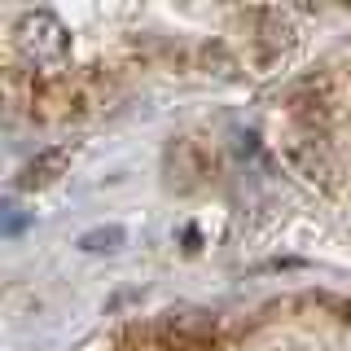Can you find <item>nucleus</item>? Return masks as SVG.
<instances>
[{"instance_id":"f03ea898","label":"nucleus","mask_w":351,"mask_h":351,"mask_svg":"<svg viewBox=\"0 0 351 351\" xmlns=\"http://www.w3.org/2000/svg\"><path fill=\"white\" fill-rule=\"evenodd\" d=\"M162 171L176 189H197L215 176V149L197 136H176L162 154Z\"/></svg>"},{"instance_id":"6e6552de","label":"nucleus","mask_w":351,"mask_h":351,"mask_svg":"<svg viewBox=\"0 0 351 351\" xmlns=\"http://www.w3.org/2000/svg\"><path fill=\"white\" fill-rule=\"evenodd\" d=\"M202 66H206V75H233L237 71V62H233V53L224 49L219 40H211V44H202Z\"/></svg>"},{"instance_id":"20e7f679","label":"nucleus","mask_w":351,"mask_h":351,"mask_svg":"<svg viewBox=\"0 0 351 351\" xmlns=\"http://www.w3.org/2000/svg\"><path fill=\"white\" fill-rule=\"evenodd\" d=\"M281 162L299 176L303 184H316V189H329L334 184V162L325 158V149L316 141H281Z\"/></svg>"},{"instance_id":"39448f33","label":"nucleus","mask_w":351,"mask_h":351,"mask_svg":"<svg viewBox=\"0 0 351 351\" xmlns=\"http://www.w3.org/2000/svg\"><path fill=\"white\" fill-rule=\"evenodd\" d=\"M71 158H75V145H49V149H40L36 158L22 167L18 184H22V189H44V184H53L58 176H66Z\"/></svg>"},{"instance_id":"423d86ee","label":"nucleus","mask_w":351,"mask_h":351,"mask_svg":"<svg viewBox=\"0 0 351 351\" xmlns=\"http://www.w3.org/2000/svg\"><path fill=\"white\" fill-rule=\"evenodd\" d=\"M294 40H299L294 14H285V9H263V14H259V44H263V58L290 53Z\"/></svg>"},{"instance_id":"f257e3e1","label":"nucleus","mask_w":351,"mask_h":351,"mask_svg":"<svg viewBox=\"0 0 351 351\" xmlns=\"http://www.w3.org/2000/svg\"><path fill=\"white\" fill-rule=\"evenodd\" d=\"M18 49H22V58L36 62V66H58L66 58V49H71V31H66V22L58 14L31 9L18 22Z\"/></svg>"},{"instance_id":"7ed1b4c3","label":"nucleus","mask_w":351,"mask_h":351,"mask_svg":"<svg viewBox=\"0 0 351 351\" xmlns=\"http://www.w3.org/2000/svg\"><path fill=\"white\" fill-rule=\"evenodd\" d=\"M290 110H294V119H303L307 128L325 132L329 123H334V114H338V97H334V88H329V80H303L290 93Z\"/></svg>"},{"instance_id":"0eeeda50","label":"nucleus","mask_w":351,"mask_h":351,"mask_svg":"<svg viewBox=\"0 0 351 351\" xmlns=\"http://www.w3.org/2000/svg\"><path fill=\"white\" fill-rule=\"evenodd\" d=\"M75 246L88 250V255H114V250L128 246V228L123 224H97V228H88Z\"/></svg>"}]
</instances>
